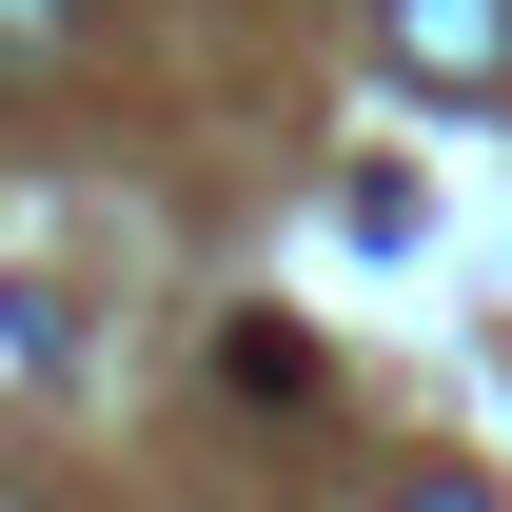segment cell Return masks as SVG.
Instances as JSON below:
<instances>
[{
  "instance_id": "6da1fadb",
  "label": "cell",
  "mask_w": 512,
  "mask_h": 512,
  "mask_svg": "<svg viewBox=\"0 0 512 512\" xmlns=\"http://www.w3.org/2000/svg\"><path fill=\"white\" fill-rule=\"evenodd\" d=\"M375 40H394V79H453V99H493V79H512V0H394Z\"/></svg>"
},
{
  "instance_id": "7a4b0ae2",
  "label": "cell",
  "mask_w": 512,
  "mask_h": 512,
  "mask_svg": "<svg viewBox=\"0 0 512 512\" xmlns=\"http://www.w3.org/2000/svg\"><path fill=\"white\" fill-rule=\"evenodd\" d=\"M79 60V0H0V79H60Z\"/></svg>"
},
{
  "instance_id": "3957f363",
  "label": "cell",
  "mask_w": 512,
  "mask_h": 512,
  "mask_svg": "<svg viewBox=\"0 0 512 512\" xmlns=\"http://www.w3.org/2000/svg\"><path fill=\"white\" fill-rule=\"evenodd\" d=\"M394 512H493V493H473V473H414V493H394Z\"/></svg>"
}]
</instances>
